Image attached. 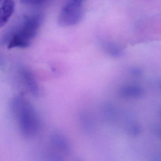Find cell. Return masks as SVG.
Here are the masks:
<instances>
[{"instance_id":"cell-1","label":"cell","mask_w":161,"mask_h":161,"mask_svg":"<svg viewBox=\"0 0 161 161\" xmlns=\"http://www.w3.org/2000/svg\"><path fill=\"white\" fill-rule=\"evenodd\" d=\"M44 19L39 13L22 17L19 22L9 29L2 38L1 42L8 44V48H26L31 46Z\"/></svg>"},{"instance_id":"cell-2","label":"cell","mask_w":161,"mask_h":161,"mask_svg":"<svg viewBox=\"0 0 161 161\" xmlns=\"http://www.w3.org/2000/svg\"><path fill=\"white\" fill-rule=\"evenodd\" d=\"M10 109L18 120L20 132L24 137L31 138L38 133L40 120L35 109L28 100L21 97L14 98Z\"/></svg>"},{"instance_id":"cell-3","label":"cell","mask_w":161,"mask_h":161,"mask_svg":"<svg viewBox=\"0 0 161 161\" xmlns=\"http://www.w3.org/2000/svg\"><path fill=\"white\" fill-rule=\"evenodd\" d=\"M85 14L83 1L72 0L67 2L60 11L58 18V25L61 27L75 26L81 22Z\"/></svg>"},{"instance_id":"cell-4","label":"cell","mask_w":161,"mask_h":161,"mask_svg":"<svg viewBox=\"0 0 161 161\" xmlns=\"http://www.w3.org/2000/svg\"><path fill=\"white\" fill-rule=\"evenodd\" d=\"M15 4L12 0L3 2L0 7V28L6 25L14 14Z\"/></svg>"},{"instance_id":"cell-5","label":"cell","mask_w":161,"mask_h":161,"mask_svg":"<svg viewBox=\"0 0 161 161\" xmlns=\"http://www.w3.org/2000/svg\"><path fill=\"white\" fill-rule=\"evenodd\" d=\"M20 73L32 94L34 96H38L39 93V87L33 73L28 69L25 68H21Z\"/></svg>"},{"instance_id":"cell-6","label":"cell","mask_w":161,"mask_h":161,"mask_svg":"<svg viewBox=\"0 0 161 161\" xmlns=\"http://www.w3.org/2000/svg\"><path fill=\"white\" fill-rule=\"evenodd\" d=\"M51 141L56 148L67 154L71 153V148L66 138L58 133H54L51 136Z\"/></svg>"},{"instance_id":"cell-7","label":"cell","mask_w":161,"mask_h":161,"mask_svg":"<svg viewBox=\"0 0 161 161\" xmlns=\"http://www.w3.org/2000/svg\"><path fill=\"white\" fill-rule=\"evenodd\" d=\"M49 1H40V0H33V1H22L21 3L26 4L27 5H29L30 6H33V7H41V6H44L47 4Z\"/></svg>"},{"instance_id":"cell-8","label":"cell","mask_w":161,"mask_h":161,"mask_svg":"<svg viewBox=\"0 0 161 161\" xmlns=\"http://www.w3.org/2000/svg\"><path fill=\"white\" fill-rule=\"evenodd\" d=\"M47 161H65L64 158L59 154L54 153H49L46 154Z\"/></svg>"},{"instance_id":"cell-9","label":"cell","mask_w":161,"mask_h":161,"mask_svg":"<svg viewBox=\"0 0 161 161\" xmlns=\"http://www.w3.org/2000/svg\"><path fill=\"white\" fill-rule=\"evenodd\" d=\"M2 64V62H1V59H0V64Z\"/></svg>"},{"instance_id":"cell-10","label":"cell","mask_w":161,"mask_h":161,"mask_svg":"<svg viewBox=\"0 0 161 161\" xmlns=\"http://www.w3.org/2000/svg\"><path fill=\"white\" fill-rule=\"evenodd\" d=\"M0 2H1V1H0Z\"/></svg>"}]
</instances>
